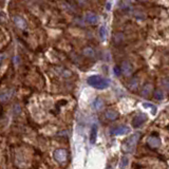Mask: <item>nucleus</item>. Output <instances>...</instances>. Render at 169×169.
Instances as JSON below:
<instances>
[{
  "mask_svg": "<svg viewBox=\"0 0 169 169\" xmlns=\"http://www.w3.org/2000/svg\"><path fill=\"white\" fill-rule=\"evenodd\" d=\"M87 82L91 87L95 88V89H98V90L107 89L111 84L110 80H108V78H106V77H102V76H100V75L90 76Z\"/></svg>",
  "mask_w": 169,
  "mask_h": 169,
  "instance_id": "f257e3e1",
  "label": "nucleus"
},
{
  "mask_svg": "<svg viewBox=\"0 0 169 169\" xmlns=\"http://www.w3.org/2000/svg\"><path fill=\"white\" fill-rule=\"evenodd\" d=\"M140 133H134L132 135H130L129 138L126 140V142L124 143L123 145V149L125 152L127 153H132L134 151L136 147V144H138V141L140 138Z\"/></svg>",
  "mask_w": 169,
  "mask_h": 169,
  "instance_id": "f03ea898",
  "label": "nucleus"
},
{
  "mask_svg": "<svg viewBox=\"0 0 169 169\" xmlns=\"http://www.w3.org/2000/svg\"><path fill=\"white\" fill-rule=\"evenodd\" d=\"M55 161H57L58 163H65L67 161L68 158V152L66 149H56L53 153Z\"/></svg>",
  "mask_w": 169,
  "mask_h": 169,
  "instance_id": "7ed1b4c3",
  "label": "nucleus"
},
{
  "mask_svg": "<svg viewBox=\"0 0 169 169\" xmlns=\"http://www.w3.org/2000/svg\"><path fill=\"white\" fill-rule=\"evenodd\" d=\"M130 132V128L128 126L122 125V126H117V127H113L111 129V134L112 135H124V134Z\"/></svg>",
  "mask_w": 169,
  "mask_h": 169,
  "instance_id": "20e7f679",
  "label": "nucleus"
},
{
  "mask_svg": "<svg viewBox=\"0 0 169 169\" xmlns=\"http://www.w3.org/2000/svg\"><path fill=\"white\" fill-rule=\"evenodd\" d=\"M13 95H14V89L3 90V91L0 92V102H6L8 100H10L11 98H12Z\"/></svg>",
  "mask_w": 169,
  "mask_h": 169,
  "instance_id": "39448f33",
  "label": "nucleus"
},
{
  "mask_svg": "<svg viewBox=\"0 0 169 169\" xmlns=\"http://www.w3.org/2000/svg\"><path fill=\"white\" fill-rule=\"evenodd\" d=\"M121 70L122 73L125 76H130L133 72V68H132V65L129 63V61H123L121 66Z\"/></svg>",
  "mask_w": 169,
  "mask_h": 169,
  "instance_id": "423d86ee",
  "label": "nucleus"
},
{
  "mask_svg": "<svg viewBox=\"0 0 169 169\" xmlns=\"http://www.w3.org/2000/svg\"><path fill=\"white\" fill-rule=\"evenodd\" d=\"M13 21H14L15 25H16L18 29L20 30H24L25 28H27V22H25V20L22 18L21 16H18V15H15L14 17H13Z\"/></svg>",
  "mask_w": 169,
  "mask_h": 169,
  "instance_id": "0eeeda50",
  "label": "nucleus"
},
{
  "mask_svg": "<svg viewBox=\"0 0 169 169\" xmlns=\"http://www.w3.org/2000/svg\"><path fill=\"white\" fill-rule=\"evenodd\" d=\"M146 121H147V115L144 114V113H140V114L136 115L133 119L132 124H133L134 127H138V126H141L142 124H144Z\"/></svg>",
  "mask_w": 169,
  "mask_h": 169,
  "instance_id": "6e6552de",
  "label": "nucleus"
},
{
  "mask_svg": "<svg viewBox=\"0 0 169 169\" xmlns=\"http://www.w3.org/2000/svg\"><path fill=\"white\" fill-rule=\"evenodd\" d=\"M85 20L87 21L88 23H90V24H95L98 20V17H97V15L94 14V13L88 12V13H86V15H85Z\"/></svg>",
  "mask_w": 169,
  "mask_h": 169,
  "instance_id": "1a4fd4ad",
  "label": "nucleus"
},
{
  "mask_svg": "<svg viewBox=\"0 0 169 169\" xmlns=\"http://www.w3.org/2000/svg\"><path fill=\"white\" fill-rule=\"evenodd\" d=\"M148 145L151 147V148H158V147L161 146V141L158 136H150L147 141Z\"/></svg>",
  "mask_w": 169,
  "mask_h": 169,
  "instance_id": "9d476101",
  "label": "nucleus"
},
{
  "mask_svg": "<svg viewBox=\"0 0 169 169\" xmlns=\"http://www.w3.org/2000/svg\"><path fill=\"white\" fill-rule=\"evenodd\" d=\"M105 116H106L107 119L109 121H115L119 117V113L116 112L115 110H112V109H109L105 112Z\"/></svg>",
  "mask_w": 169,
  "mask_h": 169,
  "instance_id": "9b49d317",
  "label": "nucleus"
},
{
  "mask_svg": "<svg viewBox=\"0 0 169 169\" xmlns=\"http://www.w3.org/2000/svg\"><path fill=\"white\" fill-rule=\"evenodd\" d=\"M96 138H97V125L94 124L91 128V133H90V143H91V144H95Z\"/></svg>",
  "mask_w": 169,
  "mask_h": 169,
  "instance_id": "f8f14e48",
  "label": "nucleus"
},
{
  "mask_svg": "<svg viewBox=\"0 0 169 169\" xmlns=\"http://www.w3.org/2000/svg\"><path fill=\"white\" fill-rule=\"evenodd\" d=\"M102 107H104V100L99 97H96L93 102V108L95 109V110L99 111L102 109Z\"/></svg>",
  "mask_w": 169,
  "mask_h": 169,
  "instance_id": "ddd939ff",
  "label": "nucleus"
},
{
  "mask_svg": "<svg viewBox=\"0 0 169 169\" xmlns=\"http://www.w3.org/2000/svg\"><path fill=\"white\" fill-rule=\"evenodd\" d=\"M83 53H84L85 56L87 57H94L95 56V51H94L93 48H91V47H87V48L84 49V51H83Z\"/></svg>",
  "mask_w": 169,
  "mask_h": 169,
  "instance_id": "4468645a",
  "label": "nucleus"
},
{
  "mask_svg": "<svg viewBox=\"0 0 169 169\" xmlns=\"http://www.w3.org/2000/svg\"><path fill=\"white\" fill-rule=\"evenodd\" d=\"M107 35H108V33H107V28L105 24H102V27L99 28V37L100 39L102 40V41H105L107 38Z\"/></svg>",
  "mask_w": 169,
  "mask_h": 169,
  "instance_id": "2eb2a0df",
  "label": "nucleus"
},
{
  "mask_svg": "<svg viewBox=\"0 0 169 169\" xmlns=\"http://www.w3.org/2000/svg\"><path fill=\"white\" fill-rule=\"evenodd\" d=\"M151 90H152V86H151L150 84H147L144 88H143L142 93L141 94H142V96H148L149 94H150Z\"/></svg>",
  "mask_w": 169,
  "mask_h": 169,
  "instance_id": "dca6fc26",
  "label": "nucleus"
},
{
  "mask_svg": "<svg viewBox=\"0 0 169 169\" xmlns=\"http://www.w3.org/2000/svg\"><path fill=\"white\" fill-rule=\"evenodd\" d=\"M123 39H124V36H123V34H121V33H116L114 36H113V41H114V44H116V46L121 44V42L123 41Z\"/></svg>",
  "mask_w": 169,
  "mask_h": 169,
  "instance_id": "f3484780",
  "label": "nucleus"
},
{
  "mask_svg": "<svg viewBox=\"0 0 169 169\" xmlns=\"http://www.w3.org/2000/svg\"><path fill=\"white\" fill-rule=\"evenodd\" d=\"M128 86H129V88H130L131 90H135L136 88H138V78H132V80L129 82V84H128Z\"/></svg>",
  "mask_w": 169,
  "mask_h": 169,
  "instance_id": "a211bd4d",
  "label": "nucleus"
},
{
  "mask_svg": "<svg viewBox=\"0 0 169 169\" xmlns=\"http://www.w3.org/2000/svg\"><path fill=\"white\" fill-rule=\"evenodd\" d=\"M57 70H58V74H60L63 77H69V76H71V72H70L69 70L63 69V68H59V69H57Z\"/></svg>",
  "mask_w": 169,
  "mask_h": 169,
  "instance_id": "6ab92c4d",
  "label": "nucleus"
},
{
  "mask_svg": "<svg viewBox=\"0 0 169 169\" xmlns=\"http://www.w3.org/2000/svg\"><path fill=\"white\" fill-rule=\"evenodd\" d=\"M154 97L157 98L158 100H162L164 98V92L162 91L161 89H157L154 91Z\"/></svg>",
  "mask_w": 169,
  "mask_h": 169,
  "instance_id": "aec40b11",
  "label": "nucleus"
},
{
  "mask_svg": "<svg viewBox=\"0 0 169 169\" xmlns=\"http://www.w3.org/2000/svg\"><path fill=\"white\" fill-rule=\"evenodd\" d=\"M143 106H144V108H146V109H151V113H152V114H154V113L157 112V108H155V106H153V105L150 104V102H144Z\"/></svg>",
  "mask_w": 169,
  "mask_h": 169,
  "instance_id": "412c9836",
  "label": "nucleus"
},
{
  "mask_svg": "<svg viewBox=\"0 0 169 169\" xmlns=\"http://www.w3.org/2000/svg\"><path fill=\"white\" fill-rule=\"evenodd\" d=\"M128 164H129V159H128V158H126V157L122 158L121 164H119V165H121V167L123 169H125L128 166Z\"/></svg>",
  "mask_w": 169,
  "mask_h": 169,
  "instance_id": "4be33fe9",
  "label": "nucleus"
},
{
  "mask_svg": "<svg viewBox=\"0 0 169 169\" xmlns=\"http://www.w3.org/2000/svg\"><path fill=\"white\" fill-rule=\"evenodd\" d=\"M134 17H135L136 19L143 20V19L145 18V15H144V13L141 12V11H135V12H134Z\"/></svg>",
  "mask_w": 169,
  "mask_h": 169,
  "instance_id": "5701e85b",
  "label": "nucleus"
},
{
  "mask_svg": "<svg viewBox=\"0 0 169 169\" xmlns=\"http://www.w3.org/2000/svg\"><path fill=\"white\" fill-rule=\"evenodd\" d=\"M162 85H163V87L165 88L167 91H169V80L168 78H163V80H162Z\"/></svg>",
  "mask_w": 169,
  "mask_h": 169,
  "instance_id": "b1692460",
  "label": "nucleus"
},
{
  "mask_svg": "<svg viewBox=\"0 0 169 169\" xmlns=\"http://www.w3.org/2000/svg\"><path fill=\"white\" fill-rule=\"evenodd\" d=\"M20 111H21V109H20V106L19 105H14V114H19L20 113Z\"/></svg>",
  "mask_w": 169,
  "mask_h": 169,
  "instance_id": "393cba45",
  "label": "nucleus"
},
{
  "mask_svg": "<svg viewBox=\"0 0 169 169\" xmlns=\"http://www.w3.org/2000/svg\"><path fill=\"white\" fill-rule=\"evenodd\" d=\"M113 71H114L115 75H116V76H119V73H121V71H122V70H119L117 67H114V70H113Z\"/></svg>",
  "mask_w": 169,
  "mask_h": 169,
  "instance_id": "a878e982",
  "label": "nucleus"
},
{
  "mask_svg": "<svg viewBox=\"0 0 169 169\" xmlns=\"http://www.w3.org/2000/svg\"><path fill=\"white\" fill-rule=\"evenodd\" d=\"M4 57H5V56H4V54H3V53H0V63H1L2 61H3Z\"/></svg>",
  "mask_w": 169,
  "mask_h": 169,
  "instance_id": "bb28decb",
  "label": "nucleus"
},
{
  "mask_svg": "<svg viewBox=\"0 0 169 169\" xmlns=\"http://www.w3.org/2000/svg\"><path fill=\"white\" fill-rule=\"evenodd\" d=\"M0 113H1V107H0Z\"/></svg>",
  "mask_w": 169,
  "mask_h": 169,
  "instance_id": "cd10ccee",
  "label": "nucleus"
}]
</instances>
